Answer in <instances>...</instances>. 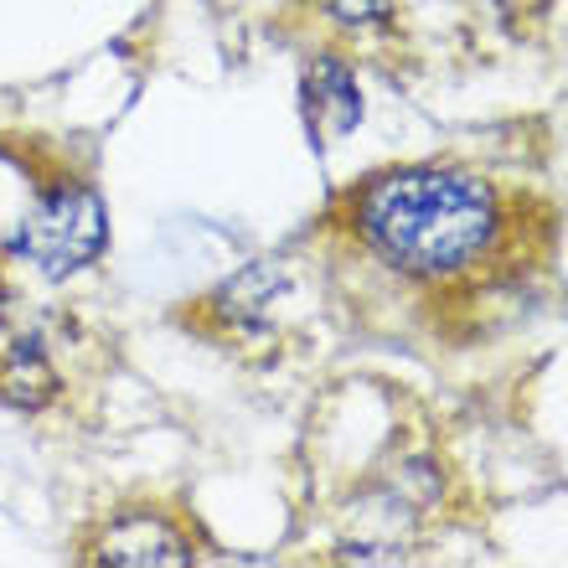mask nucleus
<instances>
[{
    "label": "nucleus",
    "mask_w": 568,
    "mask_h": 568,
    "mask_svg": "<svg viewBox=\"0 0 568 568\" xmlns=\"http://www.w3.org/2000/svg\"><path fill=\"white\" fill-rule=\"evenodd\" d=\"M336 16H346V21H373V16H383V6L388 0H326Z\"/></svg>",
    "instance_id": "423d86ee"
},
{
    "label": "nucleus",
    "mask_w": 568,
    "mask_h": 568,
    "mask_svg": "<svg viewBox=\"0 0 568 568\" xmlns=\"http://www.w3.org/2000/svg\"><path fill=\"white\" fill-rule=\"evenodd\" d=\"M496 6H501L507 16H532V11H542L548 0H496Z\"/></svg>",
    "instance_id": "0eeeda50"
},
{
    "label": "nucleus",
    "mask_w": 568,
    "mask_h": 568,
    "mask_svg": "<svg viewBox=\"0 0 568 568\" xmlns=\"http://www.w3.org/2000/svg\"><path fill=\"white\" fill-rule=\"evenodd\" d=\"M352 223L393 270L445 280L470 270L496 239V196L486 181L460 171H388L357 192Z\"/></svg>",
    "instance_id": "f257e3e1"
},
{
    "label": "nucleus",
    "mask_w": 568,
    "mask_h": 568,
    "mask_svg": "<svg viewBox=\"0 0 568 568\" xmlns=\"http://www.w3.org/2000/svg\"><path fill=\"white\" fill-rule=\"evenodd\" d=\"M93 564L104 568H181L186 564V542L165 517L155 511H130L120 523H109L89 548Z\"/></svg>",
    "instance_id": "20e7f679"
},
{
    "label": "nucleus",
    "mask_w": 568,
    "mask_h": 568,
    "mask_svg": "<svg viewBox=\"0 0 568 568\" xmlns=\"http://www.w3.org/2000/svg\"><path fill=\"white\" fill-rule=\"evenodd\" d=\"M104 243H109L104 202L89 186H58L21 217L11 248L27 264H37L47 280H68V274L89 270L93 258L104 254Z\"/></svg>",
    "instance_id": "f03ea898"
},
{
    "label": "nucleus",
    "mask_w": 568,
    "mask_h": 568,
    "mask_svg": "<svg viewBox=\"0 0 568 568\" xmlns=\"http://www.w3.org/2000/svg\"><path fill=\"white\" fill-rule=\"evenodd\" d=\"M300 114H305V130H311L315 145H331V140H346L362 124V93L357 78L342 58L331 52H315L300 73Z\"/></svg>",
    "instance_id": "7ed1b4c3"
},
{
    "label": "nucleus",
    "mask_w": 568,
    "mask_h": 568,
    "mask_svg": "<svg viewBox=\"0 0 568 568\" xmlns=\"http://www.w3.org/2000/svg\"><path fill=\"white\" fill-rule=\"evenodd\" d=\"M0 393L21 408H37L52 398V367H47L42 346L37 342H21L11 346V357H6V377H0Z\"/></svg>",
    "instance_id": "39448f33"
}]
</instances>
